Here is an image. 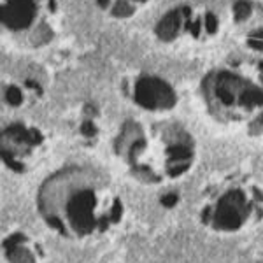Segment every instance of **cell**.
<instances>
[{
	"instance_id": "obj_1",
	"label": "cell",
	"mask_w": 263,
	"mask_h": 263,
	"mask_svg": "<svg viewBox=\"0 0 263 263\" xmlns=\"http://www.w3.org/2000/svg\"><path fill=\"white\" fill-rule=\"evenodd\" d=\"M37 211L46 227L70 240L104 239L125 221L118 186L90 165H69L46 177L37 192Z\"/></svg>"
},
{
	"instance_id": "obj_2",
	"label": "cell",
	"mask_w": 263,
	"mask_h": 263,
	"mask_svg": "<svg viewBox=\"0 0 263 263\" xmlns=\"http://www.w3.org/2000/svg\"><path fill=\"white\" fill-rule=\"evenodd\" d=\"M114 147L126 172L149 186L181 181L197 158L192 135L177 125L153 126L147 132L137 121H126Z\"/></svg>"
},
{
	"instance_id": "obj_3",
	"label": "cell",
	"mask_w": 263,
	"mask_h": 263,
	"mask_svg": "<svg viewBox=\"0 0 263 263\" xmlns=\"http://www.w3.org/2000/svg\"><path fill=\"white\" fill-rule=\"evenodd\" d=\"M198 219L207 230L235 235L263 221V186L246 172L219 176L202 192Z\"/></svg>"
},
{
	"instance_id": "obj_4",
	"label": "cell",
	"mask_w": 263,
	"mask_h": 263,
	"mask_svg": "<svg viewBox=\"0 0 263 263\" xmlns=\"http://www.w3.org/2000/svg\"><path fill=\"white\" fill-rule=\"evenodd\" d=\"M209 107L219 120H242L246 114L263 107V90L232 72H218L203 83Z\"/></svg>"
},
{
	"instance_id": "obj_5",
	"label": "cell",
	"mask_w": 263,
	"mask_h": 263,
	"mask_svg": "<svg viewBox=\"0 0 263 263\" xmlns=\"http://www.w3.org/2000/svg\"><path fill=\"white\" fill-rule=\"evenodd\" d=\"M44 149V134L21 123L7 126L2 134V162L9 171L27 174L33 171Z\"/></svg>"
},
{
	"instance_id": "obj_6",
	"label": "cell",
	"mask_w": 263,
	"mask_h": 263,
	"mask_svg": "<svg viewBox=\"0 0 263 263\" xmlns=\"http://www.w3.org/2000/svg\"><path fill=\"white\" fill-rule=\"evenodd\" d=\"M2 248L7 263H42L46 260L44 246L25 232L9 233Z\"/></svg>"
},
{
	"instance_id": "obj_7",
	"label": "cell",
	"mask_w": 263,
	"mask_h": 263,
	"mask_svg": "<svg viewBox=\"0 0 263 263\" xmlns=\"http://www.w3.org/2000/svg\"><path fill=\"white\" fill-rule=\"evenodd\" d=\"M134 99L139 105L151 111L171 109L176 104V93L167 83L156 78H142L135 84Z\"/></svg>"
},
{
	"instance_id": "obj_8",
	"label": "cell",
	"mask_w": 263,
	"mask_h": 263,
	"mask_svg": "<svg viewBox=\"0 0 263 263\" xmlns=\"http://www.w3.org/2000/svg\"><path fill=\"white\" fill-rule=\"evenodd\" d=\"M9 6L2 9V23L9 28H27L35 16L32 0H7Z\"/></svg>"
},
{
	"instance_id": "obj_9",
	"label": "cell",
	"mask_w": 263,
	"mask_h": 263,
	"mask_svg": "<svg viewBox=\"0 0 263 263\" xmlns=\"http://www.w3.org/2000/svg\"><path fill=\"white\" fill-rule=\"evenodd\" d=\"M181 14L182 11H171L165 18L160 21L158 27H156V33H158L160 39L163 41H171L176 37L177 30H179V25H181Z\"/></svg>"
},
{
	"instance_id": "obj_10",
	"label": "cell",
	"mask_w": 263,
	"mask_h": 263,
	"mask_svg": "<svg viewBox=\"0 0 263 263\" xmlns=\"http://www.w3.org/2000/svg\"><path fill=\"white\" fill-rule=\"evenodd\" d=\"M233 11H235V20L242 21L248 18L249 12H251V6H249V2H246V0H239V2L235 4V7H233Z\"/></svg>"
},
{
	"instance_id": "obj_11",
	"label": "cell",
	"mask_w": 263,
	"mask_h": 263,
	"mask_svg": "<svg viewBox=\"0 0 263 263\" xmlns=\"http://www.w3.org/2000/svg\"><path fill=\"white\" fill-rule=\"evenodd\" d=\"M6 100L7 104L11 105H20L21 102H23V95H21V90L16 86H9L6 90Z\"/></svg>"
},
{
	"instance_id": "obj_12",
	"label": "cell",
	"mask_w": 263,
	"mask_h": 263,
	"mask_svg": "<svg viewBox=\"0 0 263 263\" xmlns=\"http://www.w3.org/2000/svg\"><path fill=\"white\" fill-rule=\"evenodd\" d=\"M132 12H134V7H132L128 2H125V0H120V2L114 6L112 14L114 16H120V18H125V16H130Z\"/></svg>"
},
{
	"instance_id": "obj_13",
	"label": "cell",
	"mask_w": 263,
	"mask_h": 263,
	"mask_svg": "<svg viewBox=\"0 0 263 263\" xmlns=\"http://www.w3.org/2000/svg\"><path fill=\"white\" fill-rule=\"evenodd\" d=\"M81 134L84 135L86 139H93L97 134H99V130H97V126H95V123L90 121V120H86L81 125Z\"/></svg>"
},
{
	"instance_id": "obj_14",
	"label": "cell",
	"mask_w": 263,
	"mask_h": 263,
	"mask_svg": "<svg viewBox=\"0 0 263 263\" xmlns=\"http://www.w3.org/2000/svg\"><path fill=\"white\" fill-rule=\"evenodd\" d=\"M205 28L209 33H214L216 30H218V20H216V16L211 14V12L205 16Z\"/></svg>"
},
{
	"instance_id": "obj_15",
	"label": "cell",
	"mask_w": 263,
	"mask_h": 263,
	"mask_svg": "<svg viewBox=\"0 0 263 263\" xmlns=\"http://www.w3.org/2000/svg\"><path fill=\"white\" fill-rule=\"evenodd\" d=\"M248 44L251 46L253 49L263 51V41H261V39H254V37H251V39L248 41Z\"/></svg>"
},
{
	"instance_id": "obj_16",
	"label": "cell",
	"mask_w": 263,
	"mask_h": 263,
	"mask_svg": "<svg viewBox=\"0 0 263 263\" xmlns=\"http://www.w3.org/2000/svg\"><path fill=\"white\" fill-rule=\"evenodd\" d=\"M188 28L192 30L193 37H198V33H200V21H195V23H192V25L188 23Z\"/></svg>"
},
{
	"instance_id": "obj_17",
	"label": "cell",
	"mask_w": 263,
	"mask_h": 263,
	"mask_svg": "<svg viewBox=\"0 0 263 263\" xmlns=\"http://www.w3.org/2000/svg\"><path fill=\"white\" fill-rule=\"evenodd\" d=\"M251 37H254V39H261V41H263V30H258V32H254Z\"/></svg>"
},
{
	"instance_id": "obj_18",
	"label": "cell",
	"mask_w": 263,
	"mask_h": 263,
	"mask_svg": "<svg viewBox=\"0 0 263 263\" xmlns=\"http://www.w3.org/2000/svg\"><path fill=\"white\" fill-rule=\"evenodd\" d=\"M99 6L100 7H107L109 6V0H99Z\"/></svg>"
},
{
	"instance_id": "obj_19",
	"label": "cell",
	"mask_w": 263,
	"mask_h": 263,
	"mask_svg": "<svg viewBox=\"0 0 263 263\" xmlns=\"http://www.w3.org/2000/svg\"><path fill=\"white\" fill-rule=\"evenodd\" d=\"M258 67H260V78H261V83H263V63H260Z\"/></svg>"
}]
</instances>
